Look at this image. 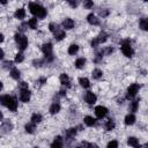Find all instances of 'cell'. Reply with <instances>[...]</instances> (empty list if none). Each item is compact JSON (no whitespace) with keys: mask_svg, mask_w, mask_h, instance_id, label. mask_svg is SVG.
Listing matches in <instances>:
<instances>
[{"mask_svg":"<svg viewBox=\"0 0 148 148\" xmlns=\"http://www.w3.org/2000/svg\"><path fill=\"white\" fill-rule=\"evenodd\" d=\"M29 10L35 17H38V18H44L47 14V10L37 2H30L29 3Z\"/></svg>","mask_w":148,"mask_h":148,"instance_id":"1","label":"cell"},{"mask_svg":"<svg viewBox=\"0 0 148 148\" xmlns=\"http://www.w3.org/2000/svg\"><path fill=\"white\" fill-rule=\"evenodd\" d=\"M0 101H1V104L7 106L9 109V111L12 112H15L17 110V106H18V103L17 101L13 97V96H9V95H2L0 97Z\"/></svg>","mask_w":148,"mask_h":148,"instance_id":"2","label":"cell"},{"mask_svg":"<svg viewBox=\"0 0 148 148\" xmlns=\"http://www.w3.org/2000/svg\"><path fill=\"white\" fill-rule=\"evenodd\" d=\"M14 38H15L16 44L18 45L20 51H24V50L28 47V38H27L23 34H20V32H18V34H15Z\"/></svg>","mask_w":148,"mask_h":148,"instance_id":"3","label":"cell"},{"mask_svg":"<svg viewBox=\"0 0 148 148\" xmlns=\"http://www.w3.org/2000/svg\"><path fill=\"white\" fill-rule=\"evenodd\" d=\"M120 49H121V52H123V54H124L125 57H127V58L133 57L134 51H133V49H132V46H131V42H130V39H125V40H123V42H121V46H120Z\"/></svg>","mask_w":148,"mask_h":148,"instance_id":"4","label":"cell"},{"mask_svg":"<svg viewBox=\"0 0 148 148\" xmlns=\"http://www.w3.org/2000/svg\"><path fill=\"white\" fill-rule=\"evenodd\" d=\"M139 89H140V86H139L138 83H132V84H131V86L127 88L126 98H128V99H132V98H134V97H135V95L138 94Z\"/></svg>","mask_w":148,"mask_h":148,"instance_id":"5","label":"cell"},{"mask_svg":"<svg viewBox=\"0 0 148 148\" xmlns=\"http://www.w3.org/2000/svg\"><path fill=\"white\" fill-rule=\"evenodd\" d=\"M30 97H31V92L28 88H20V101L23 102V103H28L30 101Z\"/></svg>","mask_w":148,"mask_h":148,"instance_id":"6","label":"cell"},{"mask_svg":"<svg viewBox=\"0 0 148 148\" xmlns=\"http://www.w3.org/2000/svg\"><path fill=\"white\" fill-rule=\"evenodd\" d=\"M95 114H96L97 118L102 119L108 114V109L105 106H103V105H98V106L95 108Z\"/></svg>","mask_w":148,"mask_h":148,"instance_id":"7","label":"cell"},{"mask_svg":"<svg viewBox=\"0 0 148 148\" xmlns=\"http://www.w3.org/2000/svg\"><path fill=\"white\" fill-rule=\"evenodd\" d=\"M59 80H60V83L62 86H65L66 88H69L71 87V80H69V76L66 73H61Z\"/></svg>","mask_w":148,"mask_h":148,"instance_id":"8","label":"cell"},{"mask_svg":"<svg viewBox=\"0 0 148 148\" xmlns=\"http://www.w3.org/2000/svg\"><path fill=\"white\" fill-rule=\"evenodd\" d=\"M96 99H97V97H96V95L94 94V92H91V91H87L86 92V95H84V101L88 103V104H94L95 102H96Z\"/></svg>","mask_w":148,"mask_h":148,"instance_id":"9","label":"cell"},{"mask_svg":"<svg viewBox=\"0 0 148 148\" xmlns=\"http://www.w3.org/2000/svg\"><path fill=\"white\" fill-rule=\"evenodd\" d=\"M74 25H75L74 21H73L72 18H69V17H67V18H65V20L62 21V28H64V29H66V30L73 29V28H74Z\"/></svg>","mask_w":148,"mask_h":148,"instance_id":"10","label":"cell"},{"mask_svg":"<svg viewBox=\"0 0 148 148\" xmlns=\"http://www.w3.org/2000/svg\"><path fill=\"white\" fill-rule=\"evenodd\" d=\"M42 51H43V53H44L45 56H51V54H52V51H53L52 44H51V43H45V44H43Z\"/></svg>","mask_w":148,"mask_h":148,"instance_id":"11","label":"cell"},{"mask_svg":"<svg viewBox=\"0 0 148 148\" xmlns=\"http://www.w3.org/2000/svg\"><path fill=\"white\" fill-rule=\"evenodd\" d=\"M87 21H88V23L91 24V25H97V24L99 23V20L97 18V16H96L95 14H89V15L87 16Z\"/></svg>","mask_w":148,"mask_h":148,"instance_id":"12","label":"cell"},{"mask_svg":"<svg viewBox=\"0 0 148 148\" xmlns=\"http://www.w3.org/2000/svg\"><path fill=\"white\" fill-rule=\"evenodd\" d=\"M49 111H50L51 114H57V113L60 111V104L57 103V102L52 103L51 106H50V109H49Z\"/></svg>","mask_w":148,"mask_h":148,"instance_id":"13","label":"cell"},{"mask_svg":"<svg viewBox=\"0 0 148 148\" xmlns=\"http://www.w3.org/2000/svg\"><path fill=\"white\" fill-rule=\"evenodd\" d=\"M124 123H125V125H127V126H130V125H133V124L135 123V116H134L133 113H128V114L125 117V120H124Z\"/></svg>","mask_w":148,"mask_h":148,"instance_id":"14","label":"cell"},{"mask_svg":"<svg viewBox=\"0 0 148 148\" xmlns=\"http://www.w3.org/2000/svg\"><path fill=\"white\" fill-rule=\"evenodd\" d=\"M64 146V141H62V138L61 136H56L54 138V140H53V142H52V145H51V147H56V148H60V147H62Z\"/></svg>","mask_w":148,"mask_h":148,"instance_id":"15","label":"cell"},{"mask_svg":"<svg viewBox=\"0 0 148 148\" xmlns=\"http://www.w3.org/2000/svg\"><path fill=\"white\" fill-rule=\"evenodd\" d=\"M53 35H54L56 40H58V42H59V40H61V39H64V38L66 37V32H65V30H62L61 28H60L58 31H56Z\"/></svg>","mask_w":148,"mask_h":148,"instance_id":"16","label":"cell"},{"mask_svg":"<svg viewBox=\"0 0 148 148\" xmlns=\"http://www.w3.org/2000/svg\"><path fill=\"white\" fill-rule=\"evenodd\" d=\"M83 123H84L87 126L91 127V126H95V124H96V119L92 118L91 116H86L84 119H83Z\"/></svg>","mask_w":148,"mask_h":148,"instance_id":"17","label":"cell"},{"mask_svg":"<svg viewBox=\"0 0 148 148\" xmlns=\"http://www.w3.org/2000/svg\"><path fill=\"white\" fill-rule=\"evenodd\" d=\"M14 16L17 18V20H23L25 17V10L24 8H18L16 9V12L14 13Z\"/></svg>","mask_w":148,"mask_h":148,"instance_id":"18","label":"cell"},{"mask_svg":"<svg viewBox=\"0 0 148 148\" xmlns=\"http://www.w3.org/2000/svg\"><path fill=\"white\" fill-rule=\"evenodd\" d=\"M76 135V128L75 127H72V128H68L67 131H66V139L67 140H71V139H73L74 136Z\"/></svg>","mask_w":148,"mask_h":148,"instance_id":"19","label":"cell"},{"mask_svg":"<svg viewBox=\"0 0 148 148\" xmlns=\"http://www.w3.org/2000/svg\"><path fill=\"white\" fill-rule=\"evenodd\" d=\"M91 75H92V79H95V80H99V79L103 76V72H102V69H99V68H95V69L92 71Z\"/></svg>","mask_w":148,"mask_h":148,"instance_id":"20","label":"cell"},{"mask_svg":"<svg viewBox=\"0 0 148 148\" xmlns=\"http://www.w3.org/2000/svg\"><path fill=\"white\" fill-rule=\"evenodd\" d=\"M28 25H29L30 29H37V27H38V20H37V17L30 18L28 21Z\"/></svg>","mask_w":148,"mask_h":148,"instance_id":"21","label":"cell"},{"mask_svg":"<svg viewBox=\"0 0 148 148\" xmlns=\"http://www.w3.org/2000/svg\"><path fill=\"white\" fill-rule=\"evenodd\" d=\"M9 74H10V76H12L14 80H18L21 73H20V71H18L16 67H13V68H10V73H9Z\"/></svg>","mask_w":148,"mask_h":148,"instance_id":"22","label":"cell"},{"mask_svg":"<svg viewBox=\"0 0 148 148\" xmlns=\"http://www.w3.org/2000/svg\"><path fill=\"white\" fill-rule=\"evenodd\" d=\"M79 83L82 88H89L90 87V81L87 77H80L79 79Z\"/></svg>","mask_w":148,"mask_h":148,"instance_id":"23","label":"cell"},{"mask_svg":"<svg viewBox=\"0 0 148 148\" xmlns=\"http://www.w3.org/2000/svg\"><path fill=\"white\" fill-rule=\"evenodd\" d=\"M84 65H86V59H84V58H77V59L75 60V67H76V68L81 69V68L84 67Z\"/></svg>","mask_w":148,"mask_h":148,"instance_id":"24","label":"cell"},{"mask_svg":"<svg viewBox=\"0 0 148 148\" xmlns=\"http://www.w3.org/2000/svg\"><path fill=\"white\" fill-rule=\"evenodd\" d=\"M24 128H25V132H27V133H30V134H31V133H34V132H35V130H36V124L31 121V123L27 124Z\"/></svg>","mask_w":148,"mask_h":148,"instance_id":"25","label":"cell"},{"mask_svg":"<svg viewBox=\"0 0 148 148\" xmlns=\"http://www.w3.org/2000/svg\"><path fill=\"white\" fill-rule=\"evenodd\" d=\"M77 52H79V46H77L76 44H72V45H69V47H68V54L74 56V54H76Z\"/></svg>","mask_w":148,"mask_h":148,"instance_id":"26","label":"cell"},{"mask_svg":"<svg viewBox=\"0 0 148 148\" xmlns=\"http://www.w3.org/2000/svg\"><path fill=\"white\" fill-rule=\"evenodd\" d=\"M138 109H139V101L138 99L132 101L131 104H130V111L131 112H136Z\"/></svg>","mask_w":148,"mask_h":148,"instance_id":"27","label":"cell"},{"mask_svg":"<svg viewBox=\"0 0 148 148\" xmlns=\"http://www.w3.org/2000/svg\"><path fill=\"white\" fill-rule=\"evenodd\" d=\"M96 39L98 40V43H99V44L105 43V42H106V39H108V35H106V34L103 31V32H101V34H99V35L96 37Z\"/></svg>","mask_w":148,"mask_h":148,"instance_id":"28","label":"cell"},{"mask_svg":"<svg viewBox=\"0 0 148 148\" xmlns=\"http://www.w3.org/2000/svg\"><path fill=\"white\" fill-rule=\"evenodd\" d=\"M42 119H43V117H42V114H40V113H34V114L31 116V121H32V123H35V124L40 123V121H42Z\"/></svg>","mask_w":148,"mask_h":148,"instance_id":"29","label":"cell"},{"mask_svg":"<svg viewBox=\"0 0 148 148\" xmlns=\"http://www.w3.org/2000/svg\"><path fill=\"white\" fill-rule=\"evenodd\" d=\"M127 143H128L130 146H132V147H138V146H139V141H138V139L134 138V136H130L128 140H127Z\"/></svg>","mask_w":148,"mask_h":148,"instance_id":"30","label":"cell"},{"mask_svg":"<svg viewBox=\"0 0 148 148\" xmlns=\"http://www.w3.org/2000/svg\"><path fill=\"white\" fill-rule=\"evenodd\" d=\"M139 25L142 30H147L148 31V18H141L139 22Z\"/></svg>","mask_w":148,"mask_h":148,"instance_id":"31","label":"cell"},{"mask_svg":"<svg viewBox=\"0 0 148 148\" xmlns=\"http://www.w3.org/2000/svg\"><path fill=\"white\" fill-rule=\"evenodd\" d=\"M114 126H116V124H114V121H113L112 119H109V120L105 123V130H106V131H112V130L114 128Z\"/></svg>","mask_w":148,"mask_h":148,"instance_id":"32","label":"cell"},{"mask_svg":"<svg viewBox=\"0 0 148 148\" xmlns=\"http://www.w3.org/2000/svg\"><path fill=\"white\" fill-rule=\"evenodd\" d=\"M49 29H50V31H51V32H53V34H54V32H56V31H58L60 28H59V25H58L57 23H53V22H52V23H50V24H49Z\"/></svg>","mask_w":148,"mask_h":148,"instance_id":"33","label":"cell"},{"mask_svg":"<svg viewBox=\"0 0 148 148\" xmlns=\"http://www.w3.org/2000/svg\"><path fill=\"white\" fill-rule=\"evenodd\" d=\"M23 60H24V56H23V53H22V52L17 53V54L15 56V59H14V61H15L16 64H20V62H22Z\"/></svg>","mask_w":148,"mask_h":148,"instance_id":"34","label":"cell"},{"mask_svg":"<svg viewBox=\"0 0 148 148\" xmlns=\"http://www.w3.org/2000/svg\"><path fill=\"white\" fill-rule=\"evenodd\" d=\"M92 6H94L92 0H83V7H84V8L90 9V8H92Z\"/></svg>","mask_w":148,"mask_h":148,"instance_id":"35","label":"cell"},{"mask_svg":"<svg viewBox=\"0 0 148 148\" xmlns=\"http://www.w3.org/2000/svg\"><path fill=\"white\" fill-rule=\"evenodd\" d=\"M108 147L109 148H116V147H118V142L117 141H110L108 143Z\"/></svg>","mask_w":148,"mask_h":148,"instance_id":"36","label":"cell"},{"mask_svg":"<svg viewBox=\"0 0 148 148\" xmlns=\"http://www.w3.org/2000/svg\"><path fill=\"white\" fill-rule=\"evenodd\" d=\"M99 15H101L102 17H105V16L109 15V10H108V9H105V10H101V12H99Z\"/></svg>","mask_w":148,"mask_h":148,"instance_id":"37","label":"cell"},{"mask_svg":"<svg viewBox=\"0 0 148 148\" xmlns=\"http://www.w3.org/2000/svg\"><path fill=\"white\" fill-rule=\"evenodd\" d=\"M3 68H13L12 67V61H5L3 62Z\"/></svg>","mask_w":148,"mask_h":148,"instance_id":"38","label":"cell"},{"mask_svg":"<svg viewBox=\"0 0 148 148\" xmlns=\"http://www.w3.org/2000/svg\"><path fill=\"white\" fill-rule=\"evenodd\" d=\"M69 5H71V7L75 8V7L77 6V1H76V0H71V1H69Z\"/></svg>","mask_w":148,"mask_h":148,"instance_id":"39","label":"cell"},{"mask_svg":"<svg viewBox=\"0 0 148 148\" xmlns=\"http://www.w3.org/2000/svg\"><path fill=\"white\" fill-rule=\"evenodd\" d=\"M38 83H39V84H44V83H46V79H45V77H40V79L38 80Z\"/></svg>","mask_w":148,"mask_h":148,"instance_id":"40","label":"cell"},{"mask_svg":"<svg viewBox=\"0 0 148 148\" xmlns=\"http://www.w3.org/2000/svg\"><path fill=\"white\" fill-rule=\"evenodd\" d=\"M112 51H113V49H112V47H108V49H105V51H104V52H105L106 54H110V53H112Z\"/></svg>","mask_w":148,"mask_h":148,"instance_id":"41","label":"cell"},{"mask_svg":"<svg viewBox=\"0 0 148 148\" xmlns=\"http://www.w3.org/2000/svg\"><path fill=\"white\" fill-rule=\"evenodd\" d=\"M7 1H8V0H1V3L5 5V3H7Z\"/></svg>","mask_w":148,"mask_h":148,"instance_id":"42","label":"cell"},{"mask_svg":"<svg viewBox=\"0 0 148 148\" xmlns=\"http://www.w3.org/2000/svg\"><path fill=\"white\" fill-rule=\"evenodd\" d=\"M146 146H147V147H148V142H147V143H146Z\"/></svg>","mask_w":148,"mask_h":148,"instance_id":"43","label":"cell"},{"mask_svg":"<svg viewBox=\"0 0 148 148\" xmlns=\"http://www.w3.org/2000/svg\"><path fill=\"white\" fill-rule=\"evenodd\" d=\"M65 1H68V2H69V1H71V0H65Z\"/></svg>","mask_w":148,"mask_h":148,"instance_id":"44","label":"cell"},{"mask_svg":"<svg viewBox=\"0 0 148 148\" xmlns=\"http://www.w3.org/2000/svg\"><path fill=\"white\" fill-rule=\"evenodd\" d=\"M143 1H148V0H143Z\"/></svg>","mask_w":148,"mask_h":148,"instance_id":"45","label":"cell"}]
</instances>
